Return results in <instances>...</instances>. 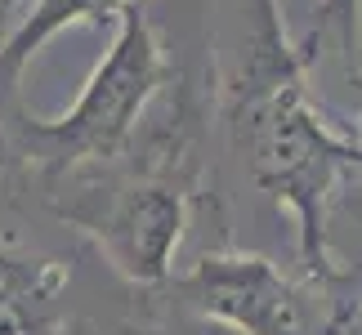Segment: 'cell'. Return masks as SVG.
Instances as JSON below:
<instances>
[{
  "label": "cell",
  "instance_id": "6da1fadb",
  "mask_svg": "<svg viewBox=\"0 0 362 335\" xmlns=\"http://www.w3.org/2000/svg\"><path fill=\"white\" fill-rule=\"evenodd\" d=\"M255 5L259 27L228 99L233 148L242 152L250 179L296 215L304 277L331 286L344 277V269H336L327 246V211L344 179L362 175V148L336 134L309 103L304 76L317 54L309 45H286L277 0H255Z\"/></svg>",
  "mask_w": 362,
  "mask_h": 335
},
{
  "label": "cell",
  "instance_id": "7a4b0ae2",
  "mask_svg": "<svg viewBox=\"0 0 362 335\" xmlns=\"http://www.w3.org/2000/svg\"><path fill=\"white\" fill-rule=\"evenodd\" d=\"M188 103L170 107V121L144 139L139 157L130 148L117 161H99L63 175L45 188L49 211L76 223L107 264L134 286L170 282V264L184 237L188 197L197 184V125Z\"/></svg>",
  "mask_w": 362,
  "mask_h": 335
},
{
  "label": "cell",
  "instance_id": "3957f363",
  "mask_svg": "<svg viewBox=\"0 0 362 335\" xmlns=\"http://www.w3.org/2000/svg\"><path fill=\"white\" fill-rule=\"evenodd\" d=\"M117 40L103 63L90 72L81 99L63 117H23L9 107L0 117V165H18L40 188L59 184L63 175L86 170L99 161H117L130 148L157 94L175 81L165 67L161 40L152 32L144 5L121 9Z\"/></svg>",
  "mask_w": 362,
  "mask_h": 335
},
{
  "label": "cell",
  "instance_id": "277c9868",
  "mask_svg": "<svg viewBox=\"0 0 362 335\" xmlns=\"http://www.w3.org/2000/svg\"><path fill=\"white\" fill-rule=\"evenodd\" d=\"M327 286L309 277H286L273 259L250 250L202 255L170 295L202 322L233 327L242 335H327L336 309L322 304Z\"/></svg>",
  "mask_w": 362,
  "mask_h": 335
},
{
  "label": "cell",
  "instance_id": "5b68a950",
  "mask_svg": "<svg viewBox=\"0 0 362 335\" xmlns=\"http://www.w3.org/2000/svg\"><path fill=\"white\" fill-rule=\"evenodd\" d=\"M67 264L0 242V335H59Z\"/></svg>",
  "mask_w": 362,
  "mask_h": 335
},
{
  "label": "cell",
  "instance_id": "8992f818",
  "mask_svg": "<svg viewBox=\"0 0 362 335\" xmlns=\"http://www.w3.org/2000/svg\"><path fill=\"white\" fill-rule=\"evenodd\" d=\"M130 5H144V0H36L32 13L0 40V117L9 107H18L23 67L40 54L45 40H54L59 32L81 27V23H112Z\"/></svg>",
  "mask_w": 362,
  "mask_h": 335
},
{
  "label": "cell",
  "instance_id": "52a82bcc",
  "mask_svg": "<svg viewBox=\"0 0 362 335\" xmlns=\"http://www.w3.org/2000/svg\"><path fill=\"white\" fill-rule=\"evenodd\" d=\"M358 13H362V0H317V23L309 27V36H304L300 45H309L317 54V45L336 32L340 49H344V63L354 67V59H358Z\"/></svg>",
  "mask_w": 362,
  "mask_h": 335
},
{
  "label": "cell",
  "instance_id": "ba28073f",
  "mask_svg": "<svg viewBox=\"0 0 362 335\" xmlns=\"http://www.w3.org/2000/svg\"><path fill=\"white\" fill-rule=\"evenodd\" d=\"M327 335H362V304H358V309H336Z\"/></svg>",
  "mask_w": 362,
  "mask_h": 335
},
{
  "label": "cell",
  "instance_id": "9c48e42d",
  "mask_svg": "<svg viewBox=\"0 0 362 335\" xmlns=\"http://www.w3.org/2000/svg\"><path fill=\"white\" fill-rule=\"evenodd\" d=\"M9 5H13V0H0V13H5V9H9Z\"/></svg>",
  "mask_w": 362,
  "mask_h": 335
}]
</instances>
